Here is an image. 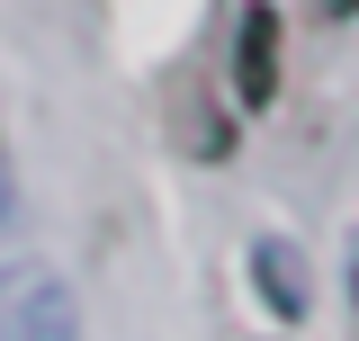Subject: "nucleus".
I'll use <instances>...</instances> for the list:
<instances>
[{"mask_svg": "<svg viewBox=\"0 0 359 341\" xmlns=\"http://www.w3.org/2000/svg\"><path fill=\"white\" fill-rule=\"evenodd\" d=\"M252 288H261V305L278 323H297V314H306V260H297V243L261 234V243H252Z\"/></svg>", "mask_w": 359, "mask_h": 341, "instance_id": "obj_3", "label": "nucleus"}, {"mask_svg": "<svg viewBox=\"0 0 359 341\" xmlns=\"http://www.w3.org/2000/svg\"><path fill=\"white\" fill-rule=\"evenodd\" d=\"M351 314H359V243H351Z\"/></svg>", "mask_w": 359, "mask_h": 341, "instance_id": "obj_5", "label": "nucleus"}, {"mask_svg": "<svg viewBox=\"0 0 359 341\" xmlns=\"http://www.w3.org/2000/svg\"><path fill=\"white\" fill-rule=\"evenodd\" d=\"M233 90H243V108H269V99H278V9H269V0L243 9V36H233Z\"/></svg>", "mask_w": 359, "mask_h": 341, "instance_id": "obj_2", "label": "nucleus"}, {"mask_svg": "<svg viewBox=\"0 0 359 341\" xmlns=\"http://www.w3.org/2000/svg\"><path fill=\"white\" fill-rule=\"evenodd\" d=\"M0 341H81V305L63 288V269H45V260L0 269Z\"/></svg>", "mask_w": 359, "mask_h": 341, "instance_id": "obj_1", "label": "nucleus"}, {"mask_svg": "<svg viewBox=\"0 0 359 341\" xmlns=\"http://www.w3.org/2000/svg\"><path fill=\"white\" fill-rule=\"evenodd\" d=\"M0 215H9V144H0Z\"/></svg>", "mask_w": 359, "mask_h": 341, "instance_id": "obj_4", "label": "nucleus"}]
</instances>
